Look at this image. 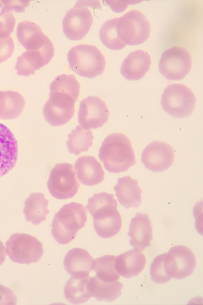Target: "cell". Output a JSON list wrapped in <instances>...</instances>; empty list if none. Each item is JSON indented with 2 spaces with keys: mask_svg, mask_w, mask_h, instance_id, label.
I'll return each mask as SVG.
<instances>
[{
  "mask_svg": "<svg viewBox=\"0 0 203 305\" xmlns=\"http://www.w3.org/2000/svg\"><path fill=\"white\" fill-rule=\"evenodd\" d=\"M67 136L69 139L66 144L68 150L70 153L76 155L87 151L93 144L94 137L91 130L84 129L80 125L72 130Z\"/></svg>",
  "mask_w": 203,
  "mask_h": 305,
  "instance_id": "83f0119b",
  "label": "cell"
},
{
  "mask_svg": "<svg viewBox=\"0 0 203 305\" xmlns=\"http://www.w3.org/2000/svg\"><path fill=\"white\" fill-rule=\"evenodd\" d=\"M17 297L10 288L0 285V305H15Z\"/></svg>",
  "mask_w": 203,
  "mask_h": 305,
  "instance_id": "d590c367",
  "label": "cell"
},
{
  "mask_svg": "<svg viewBox=\"0 0 203 305\" xmlns=\"http://www.w3.org/2000/svg\"><path fill=\"white\" fill-rule=\"evenodd\" d=\"M25 105L24 98L18 92L0 90V119L17 118L21 114Z\"/></svg>",
  "mask_w": 203,
  "mask_h": 305,
  "instance_id": "d4e9b609",
  "label": "cell"
},
{
  "mask_svg": "<svg viewBox=\"0 0 203 305\" xmlns=\"http://www.w3.org/2000/svg\"><path fill=\"white\" fill-rule=\"evenodd\" d=\"M50 194L56 199L73 197L80 187L72 164L61 163L56 164L50 171L47 181Z\"/></svg>",
  "mask_w": 203,
  "mask_h": 305,
  "instance_id": "52a82bcc",
  "label": "cell"
},
{
  "mask_svg": "<svg viewBox=\"0 0 203 305\" xmlns=\"http://www.w3.org/2000/svg\"><path fill=\"white\" fill-rule=\"evenodd\" d=\"M67 57L71 70L81 76L93 78L104 71L105 57L95 46L78 45L70 50Z\"/></svg>",
  "mask_w": 203,
  "mask_h": 305,
  "instance_id": "3957f363",
  "label": "cell"
},
{
  "mask_svg": "<svg viewBox=\"0 0 203 305\" xmlns=\"http://www.w3.org/2000/svg\"><path fill=\"white\" fill-rule=\"evenodd\" d=\"M191 66V56L188 51L182 47L174 46L162 53L158 68L166 79L180 80L189 73Z\"/></svg>",
  "mask_w": 203,
  "mask_h": 305,
  "instance_id": "ba28073f",
  "label": "cell"
},
{
  "mask_svg": "<svg viewBox=\"0 0 203 305\" xmlns=\"http://www.w3.org/2000/svg\"><path fill=\"white\" fill-rule=\"evenodd\" d=\"M50 92L65 93L77 101L80 93V83L73 74H63L56 77L49 86Z\"/></svg>",
  "mask_w": 203,
  "mask_h": 305,
  "instance_id": "4dcf8cb0",
  "label": "cell"
},
{
  "mask_svg": "<svg viewBox=\"0 0 203 305\" xmlns=\"http://www.w3.org/2000/svg\"><path fill=\"white\" fill-rule=\"evenodd\" d=\"M114 189L119 202L125 208L138 207L140 205L142 190L137 179L130 176L119 178Z\"/></svg>",
  "mask_w": 203,
  "mask_h": 305,
  "instance_id": "44dd1931",
  "label": "cell"
},
{
  "mask_svg": "<svg viewBox=\"0 0 203 305\" xmlns=\"http://www.w3.org/2000/svg\"><path fill=\"white\" fill-rule=\"evenodd\" d=\"M118 18L107 20L101 26L99 34L103 44L111 50L123 49L126 45L118 38L116 24Z\"/></svg>",
  "mask_w": 203,
  "mask_h": 305,
  "instance_id": "f546056e",
  "label": "cell"
},
{
  "mask_svg": "<svg viewBox=\"0 0 203 305\" xmlns=\"http://www.w3.org/2000/svg\"><path fill=\"white\" fill-rule=\"evenodd\" d=\"M146 264L145 255L134 249L116 256L115 268L119 275L129 279L138 276L144 269Z\"/></svg>",
  "mask_w": 203,
  "mask_h": 305,
  "instance_id": "ffe728a7",
  "label": "cell"
},
{
  "mask_svg": "<svg viewBox=\"0 0 203 305\" xmlns=\"http://www.w3.org/2000/svg\"><path fill=\"white\" fill-rule=\"evenodd\" d=\"M93 219L94 229L97 234L103 238L115 236L121 228V217L117 209Z\"/></svg>",
  "mask_w": 203,
  "mask_h": 305,
  "instance_id": "4316f807",
  "label": "cell"
},
{
  "mask_svg": "<svg viewBox=\"0 0 203 305\" xmlns=\"http://www.w3.org/2000/svg\"><path fill=\"white\" fill-rule=\"evenodd\" d=\"M90 276L84 277L72 276L64 288L65 298L71 303L79 304L86 302L91 297L89 289Z\"/></svg>",
  "mask_w": 203,
  "mask_h": 305,
  "instance_id": "cb8c5ba5",
  "label": "cell"
},
{
  "mask_svg": "<svg viewBox=\"0 0 203 305\" xmlns=\"http://www.w3.org/2000/svg\"><path fill=\"white\" fill-rule=\"evenodd\" d=\"M116 30L118 38L125 45H137L149 38L151 26L143 13L132 10L118 18Z\"/></svg>",
  "mask_w": 203,
  "mask_h": 305,
  "instance_id": "277c9868",
  "label": "cell"
},
{
  "mask_svg": "<svg viewBox=\"0 0 203 305\" xmlns=\"http://www.w3.org/2000/svg\"><path fill=\"white\" fill-rule=\"evenodd\" d=\"M4 243L0 240V265H1L5 260L6 252Z\"/></svg>",
  "mask_w": 203,
  "mask_h": 305,
  "instance_id": "74e56055",
  "label": "cell"
},
{
  "mask_svg": "<svg viewBox=\"0 0 203 305\" xmlns=\"http://www.w3.org/2000/svg\"><path fill=\"white\" fill-rule=\"evenodd\" d=\"M98 157L106 169L111 173L125 171L136 163L130 140L119 133L107 136L99 148Z\"/></svg>",
  "mask_w": 203,
  "mask_h": 305,
  "instance_id": "6da1fadb",
  "label": "cell"
},
{
  "mask_svg": "<svg viewBox=\"0 0 203 305\" xmlns=\"http://www.w3.org/2000/svg\"><path fill=\"white\" fill-rule=\"evenodd\" d=\"M15 25V18L12 11L2 8L0 10V39L10 37Z\"/></svg>",
  "mask_w": 203,
  "mask_h": 305,
  "instance_id": "836d02e7",
  "label": "cell"
},
{
  "mask_svg": "<svg viewBox=\"0 0 203 305\" xmlns=\"http://www.w3.org/2000/svg\"><path fill=\"white\" fill-rule=\"evenodd\" d=\"M14 44L11 37L0 39V63L8 59L12 54Z\"/></svg>",
  "mask_w": 203,
  "mask_h": 305,
  "instance_id": "e575fe53",
  "label": "cell"
},
{
  "mask_svg": "<svg viewBox=\"0 0 203 305\" xmlns=\"http://www.w3.org/2000/svg\"><path fill=\"white\" fill-rule=\"evenodd\" d=\"M151 63L150 55L145 51L131 52L122 63L121 74L129 80L141 79L149 71Z\"/></svg>",
  "mask_w": 203,
  "mask_h": 305,
  "instance_id": "e0dca14e",
  "label": "cell"
},
{
  "mask_svg": "<svg viewBox=\"0 0 203 305\" xmlns=\"http://www.w3.org/2000/svg\"><path fill=\"white\" fill-rule=\"evenodd\" d=\"M123 284L119 281L107 282L96 276L90 277L89 289L92 297H95L98 301L105 300L111 302L114 301L122 294Z\"/></svg>",
  "mask_w": 203,
  "mask_h": 305,
  "instance_id": "484cf974",
  "label": "cell"
},
{
  "mask_svg": "<svg viewBox=\"0 0 203 305\" xmlns=\"http://www.w3.org/2000/svg\"><path fill=\"white\" fill-rule=\"evenodd\" d=\"M49 97L43 108L45 120L53 126L65 124L74 114L76 100L67 93L58 92H50Z\"/></svg>",
  "mask_w": 203,
  "mask_h": 305,
  "instance_id": "9c48e42d",
  "label": "cell"
},
{
  "mask_svg": "<svg viewBox=\"0 0 203 305\" xmlns=\"http://www.w3.org/2000/svg\"><path fill=\"white\" fill-rule=\"evenodd\" d=\"M196 103L192 91L184 84L175 83L167 86L161 96V105L169 115L175 117L188 116Z\"/></svg>",
  "mask_w": 203,
  "mask_h": 305,
  "instance_id": "5b68a950",
  "label": "cell"
},
{
  "mask_svg": "<svg viewBox=\"0 0 203 305\" xmlns=\"http://www.w3.org/2000/svg\"><path fill=\"white\" fill-rule=\"evenodd\" d=\"M196 264L192 251L185 246L171 248L164 258V265L168 274L177 280L185 279L193 272Z\"/></svg>",
  "mask_w": 203,
  "mask_h": 305,
  "instance_id": "30bf717a",
  "label": "cell"
},
{
  "mask_svg": "<svg viewBox=\"0 0 203 305\" xmlns=\"http://www.w3.org/2000/svg\"><path fill=\"white\" fill-rule=\"evenodd\" d=\"M117 206L114 195L104 192L95 193L89 198L86 208L93 217L105 211L117 208Z\"/></svg>",
  "mask_w": 203,
  "mask_h": 305,
  "instance_id": "1f68e13d",
  "label": "cell"
},
{
  "mask_svg": "<svg viewBox=\"0 0 203 305\" xmlns=\"http://www.w3.org/2000/svg\"><path fill=\"white\" fill-rule=\"evenodd\" d=\"M116 256L107 255L94 259L93 270L96 277L107 282L119 281L120 276L115 268Z\"/></svg>",
  "mask_w": 203,
  "mask_h": 305,
  "instance_id": "f1b7e54d",
  "label": "cell"
},
{
  "mask_svg": "<svg viewBox=\"0 0 203 305\" xmlns=\"http://www.w3.org/2000/svg\"><path fill=\"white\" fill-rule=\"evenodd\" d=\"M3 7V6L2 5V4L1 3V1H0V8H2Z\"/></svg>",
  "mask_w": 203,
  "mask_h": 305,
  "instance_id": "f35d334b",
  "label": "cell"
},
{
  "mask_svg": "<svg viewBox=\"0 0 203 305\" xmlns=\"http://www.w3.org/2000/svg\"><path fill=\"white\" fill-rule=\"evenodd\" d=\"M49 201L41 193H32L24 202L23 212L26 220L34 225H38L46 220L49 213L48 209Z\"/></svg>",
  "mask_w": 203,
  "mask_h": 305,
  "instance_id": "603a6c76",
  "label": "cell"
},
{
  "mask_svg": "<svg viewBox=\"0 0 203 305\" xmlns=\"http://www.w3.org/2000/svg\"><path fill=\"white\" fill-rule=\"evenodd\" d=\"M18 157V143L12 131L0 123V177L15 166Z\"/></svg>",
  "mask_w": 203,
  "mask_h": 305,
  "instance_id": "9a60e30c",
  "label": "cell"
},
{
  "mask_svg": "<svg viewBox=\"0 0 203 305\" xmlns=\"http://www.w3.org/2000/svg\"><path fill=\"white\" fill-rule=\"evenodd\" d=\"M1 3L4 9L17 12H25V7L29 5L28 1H1Z\"/></svg>",
  "mask_w": 203,
  "mask_h": 305,
  "instance_id": "8d00e7d4",
  "label": "cell"
},
{
  "mask_svg": "<svg viewBox=\"0 0 203 305\" xmlns=\"http://www.w3.org/2000/svg\"><path fill=\"white\" fill-rule=\"evenodd\" d=\"M54 53V47L48 38L45 44L38 50H26L18 57L15 67L19 76L28 77L36 70L49 63Z\"/></svg>",
  "mask_w": 203,
  "mask_h": 305,
  "instance_id": "4fadbf2b",
  "label": "cell"
},
{
  "mask_svg": "<svg viewBox=\"0 0 203 305\" xmlns=\"http://www.w3.org/2000/svg\"><path fill=\"white\" fill-rule=\"evenodd\" d=\"M5 250L13 262L26 264L38 262L44 253L43 244L39 240L22 233L11 235L6 242Z\"/></svg>",
  "mask_w": 203,
  "mask_h": 305,
  "instance_id": "8992f818",
  "label": "cell"
},
{
  "mask_svg": "<svg viewBox=\"0 0 203 305\" xmlns=\"http://www.w3.org/2000/svg\"><path fill=\"white\" fill-rule=\"evenodd\" d=\"M86 221L87 209L83 204L74 202L64 204L54 215L52 234L59 243H69Z\"/></svg>",
  "mask_w": 203,
  "mask_h": 305,
  "instance_id": "7a4b0ae2",
  "label": "cell"
},
{
  "mask_svg": "<svg viewBox=\"0 0 203 305\" xmlns=\"http://www.w3.org/2000/svg\"><path fill=\"white\" fill-rule=\"evenodd\" d=\"M173 148L163 141H155L149 144L142 154L141 161L145 166L153 172H161L173 163Z\"/></svg>",
  "mask_w": 203,
  "mask_h": 305,
  "instance_id": "5bb4252c",
  "label": "cell"
},
{
  "mask_svg": "<svg viewBox=\"0 0 203 305\" xmlns=\"http://www.w3.org/2000/svg\"><path fill=\"white\" fill-rule=\"evenodd\" d=\"M94 259L85 249L76 248L66 254L63 264L65 270L73 277H84L93 270Z\"/></svg>",
  "mask_w": 203,
  "mask_h": 305,
  "instance_id": "ac0fdd59",
  "label": "cell"
},
{
  "mask_svg": "<svg viewBox=\"0 0 203 305\" xmlns=\"http://www.w3.org/2000/svg\"><path fill=\"white\" fill-rule=\"evenodd\" d=\"M92 22V14L88 8L75 5L66 12L63 18V33L70 40H81L88 33Z\"/></svg>",
  "mask_w": 203,
  "mask_h": 305,
  "instance_id": "7c38bea8",
  "label": "cell"
},
{
  "mask_svg": "<svg viewBox=\"0 0 203 305\" xmlns=\"http://www.w3.org/2000/svg\"><path fill=\"white\" fill-rule=\"evenodd\" d=\"M75 169L78 180L86 186L96 185L104 179L105 172L101 165L91 156L78 158L75 164Z\"/></svg>",
  "mask_w": 203,
  "mask_h": 305,
  "instance_id": "d6986e66",
  "label": "cell"
},
{
  "mask_svg": "<svg viewBox=\"0 0 203 305\" xmlns=\"http://www.w3.org/2000/svg\"><path fill=\"white\" fill-rule=\"evenodd\" d=\"M128 235L130 244L140 251L149 247L153 238L152 223L147 214L137 212L131 220Z\"/></svg>",
  "mask_w": 203,
  "mask_h": 305,
  "instance_id": "2e32d148",
  "label": "cell"
},
{
  "mask_svg": "<svg viewBox=\"0 0 203 305\" xmlns=\"http://www.w3.org/2000/svg\"><path fill=\"white\" fill-rule=\"evenodd\" d=\"M166 253L156 256L150 265V273L151 280L157 284H164L172 278L167 273L164 265Z\"/></svg>",
  "mask_w": 203,
  "mask_h": 305,
  "instance_id": "d6a6232c",
  "label": "cell"
},
{
  "mask_svg": "<svg viewBox=\"0 0 203 305\" xmlns=\"http://www.w3.org/2000/svg\"><path fill=\"white\" fill-rule=\"evenodd\" d=\"M16 35L18 40L26 50H39L49 38L39 25L28 20L18 24Z\"/></svg>",
  "mask_w": 203,
  "mask_h": 305,
  "instance_id": "7402d4cb",
  "label": "cell"
},
{
  "mask_svg": "<svg viewBox=\"0 0 203 305\" xmlns=\"http://www.w3.org/2000/svg\"><path fill=\"white\" fill-rule=\"evenodd\" d=\"M78 114V123L83 129H95L108 121L109 110L99 97L89 96L80 102Z\"/></svg>",
  "mask_w": 203,
  "mask_h": 305,
  "instance_id": "8fae6325",
  "label": "cell"
}]
</instances>
